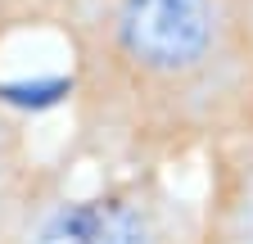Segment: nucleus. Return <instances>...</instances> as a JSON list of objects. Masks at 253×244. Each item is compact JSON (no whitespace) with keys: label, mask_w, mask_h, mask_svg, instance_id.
<instances>
[{"label":"nucleus","mask_w":253,"mask_h":244,"mask_svg":"<svg viewBox=\"0 0 253 244\" xmlns=\"http://www.w3.org/2000/svg\"><path fill=\"white\" fill-rule=\"evenodd\" d=\"M149 226L136 203L100 195V199H73L59 203L37 226L32 244H145Z\"/></svg>","instance_id":"2"},{"label":"nucleus","mask_w":253,"mask_h":244,"mask_svg":"<svg viewBox=\"0 0 253 244\" xmlns=\"http://www.w3.org/2000/svg\"><path fill=\"white\" fill-rule=\"evenodd\" d=\"M244 0H113L109 50L145 95H204L240 59Z\"/></svg>","instance_id":"1"},{"label":"nucleus","mask_w":253,"mask_h":244,"mask_svg":"<svg viewBox=\"0 0 253 244\" xmlns=\"http://www.w3.org/2000/svg\"><path fill=\"white\" fill-rule=\"evenodd\" d=\"M0 131H5V127H0Z\"/></svg>","instance_id":"3"}]
</instances>
